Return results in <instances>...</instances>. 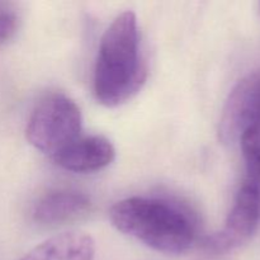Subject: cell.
Segmentation results:
<instances>
[{
    "label": "cell",
    "mask_w": 260,
    "mask_h": 260,
    "mask_svg": "<svg viewBox=\"0 0 260 260\" xmlns=\"http://www.w3.org/2000/svg\"><path fill=\"white\" fill-rule=\"evenodd\" d=\"M146 78L137 18L127 10L117 15L102 36L94 68V96L108 108L122 106L141 90Z\"/></svg>",
    "instance_id": "cell-1"
},
{
    "label": "cell",
    "mask_w": 260,
    "mask_h": 260,
    "mask_svg": "<svg viewBox=\"0 0 260 260\" xmlns=\"http://www.w3.org/2000/svg\"><path fill=\"white\" fill-rule=\"evenodd\" d=\"M112 225L127 236L168 255H179L196 243V225L188 213L168 201L128 197L109 211Z\"/></svg>",
    "instance_id": "cell-2"
},
{
    "label": "cell",
    "mask_w": 260,
    "mask_h": 260,
    "mask_svg": "<svg viewBox=\"0 0 260 260\" xmlns=\"http://www.w3.org/2000/svg\"><path fill=\"white\" fill-rule=\"evenodd\" d=\"M83 116L78 104L61 91L43 95L30 112L27 141L51 157L81 136Z\"/></svg>",
    "instance_id": "cell-3"
},
{
    "label": "cell",
    "mask_w": 260,
    "mask_h": 260,
    "mask_svg": "<svg viewBox=\"0 0 260 260\" xmlns=\"http://www.w3.org/2000/svg\"><path fill=\"white\" fill-rule=\"evenodd\" d=\"M260 223V188L244 182L236 194L233 208L218 231L203 241L206 251L216 255L231 253L245 245Z\"/></svg>",
    "instance_id": "cell-4"
},
{
    "label": "cell",
    "mask_w": 260,
    "mask_h": 260,
    "mask_svg": "<svg viewBox=\"0 0 260 260\" xmlns=\"http://www.w3.org/2000/svg\"><path fill=\"white\" fill-rule=\"evenodd\" d=\"M260 111V70L241 79L229 94L221 114L218 137L226 145L238 142L246 124Z\"/></svg>",
    "instance_id": "cell-5"
},
{
    "label": "cell",
    "mask_w": 260,
    "mask_h": 260,
    "mask_svg": "<svg viewBox=\"0 0 260 260\" xmlns=\"http://www.w3.org/2000/svg\"><path fill=\"white\" fill-rule=\"evenodd\" d=\"M114 157L116 149L107 137L102 135H81L51 159L66 172L88 174L106 169L113 162Z\"/></svg>",
    "instance_id": "cell-6"
},
{
    "label": "cell",
    "mask_w": 260,
    "mask_h": 260,
    "mask_svg": "<svg viewBox=\"0 0 260 260\" xmlns=\"http://www.w3.org/2000/svg\"><path fill=\"white\" fill-rule=\"evenodd\" d=\"M91 201L85 193L73 189H58L43 196L33 210V220L43 226H58L85 217Z\"/></svg>",
    "instance_id": "cell-7"
},
{
    "label": "cell",
    "mask_w": 260,
    "mask_h": 260,
    "mask_svg": "<svg viewBox=\"0 0 260 260\" xmlns=\"http://www.w3.org/2000/svg\"><path fill=\"white\" fill-rule=\"evenodd\" d=\"M95 241L80 231L58 234L28 251L20 260H94Z\"/></svg>",
    "instance_id": "cell-8"
},
{
    "label": "cell",
    "mask_w": 260,
    "mask_h": 260,
    "mask_svg": "<svg viewBox=\"0 0 260 260\" xmlns=\"http://www.w3.org/2000/svg\"><path fill=\"white\" fill-rule=\"evenodd\" d=\"M238 142L245 162V182L260 188V111L246 124Z\"/></svg>",
    "instance_id": "cell-9"
},
{
    "label": "cell",
    "mask_w": 260,
    "mask_h": 260,
    "mask_svg": "<svg viewBox=\"0 0 260 260\" xmlns=\"http://www.w3.org/2000/svg\"><path fill=\"white\" fill-rule=\"evenodd\" d=\"M20 12L13 2L0 0V46L14 38L19 29Z\"/></svg>",
    "instance_id": "cell-10"
},
{
    "label": "cell",
    "mask_w": 260,
    "mask_h": 260,
    "mask_svg": "<svg viewBox=\"0 0 260 260\" xmlns=\"http://www.w3.org/2000/svg\"><path fill=\"white\" fill-rule=\"evenodd\" d=\"M259 8H260V4H259Z\"/></svg>",
    "instance_id": "cell-11"
}]
</instances>
